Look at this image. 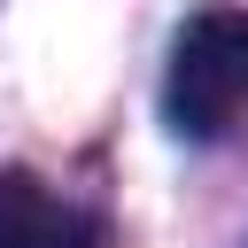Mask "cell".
<instances>
[{
    "label": "cell",
    "instance_id": "obj_2",
    "mask_svg": "<svg viewBox=\"0 0 248 248\" xmlns=\"http://www.w3.org/2000/svg\"><path fill=\"white\" fill-rule=\"evenodd\" d=\"M0 248H101V225L54 202L31 170H0Z\"/></svg>",
    "mask_w": 248,
    "mask_h": 248
},
{
    "label": "cell",
    "instance_id": "obj_1",
    "mask_svg": "<svg viewBox=\"0 0 248 248\" xmlns=\"http://www.w3.org/2000/svg\"><path fill=\"white\" fill-rule=\"evenodd\" d=\"M240 108H248V16L240 8H202L170 46L163 116L186 140H217Z\"/></svg>",
    "mask_w": 248,
    "mask_h": 248
}]
</instances>
